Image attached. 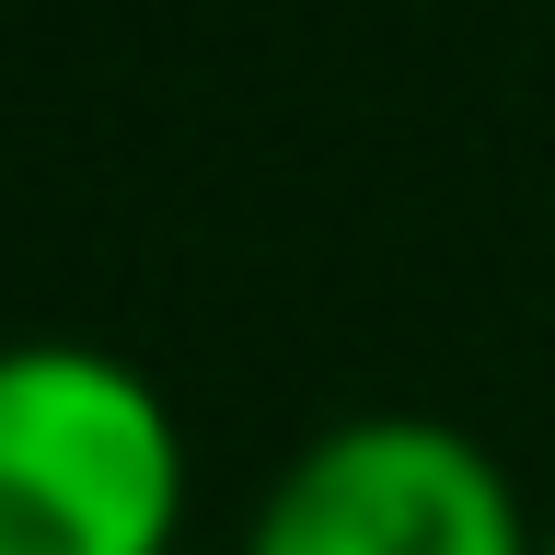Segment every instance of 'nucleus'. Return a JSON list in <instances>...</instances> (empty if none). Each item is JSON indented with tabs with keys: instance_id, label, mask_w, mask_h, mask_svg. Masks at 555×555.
I'll return each mask as SVG.
<instances>
[{
	"instance_id": "7ed1b4c3",
	"label": "nucleus",
	"mask_w": 555,
	"mask_h": 555,
	"mask_svg": "<svg viewBox=\"0 0 555 555\" xmlns=\"http://www.w3.org/2000/svg\"><path fill=\"white\" fill-rule=\"evenodd\" d=\"M544 555H555V520H544Z\"/></svg>"
},
{
	"instance_id": "f03ea898",
	"label": "nucleus",
	"mask_w": 555,
	"mask_h": 555,
	"mask_svg": "<svg viewBox=\"0 0 555 555\" xmlns=\"http://www.w3.org/2000/svg\"><path fill=\"white\" fill-rule=\"evenodd\" d=\"M243 555H544V520L463 416L359 405L267 475Z\"/></svg>"
},
{
	"instance_id": "f257e3e1",
	"label": "nucleus",
	"mask_w": 555,
	"mask_h": 555,
	"mask_svg": "<svg viewBox=\"0 0 555 555\" xmlns=\"http://www.w3.org/2000/svg\"><path fill=\"white\" fill-rule=\"evenodd\" d=\"M185 498V416L128 347H0V555H173Z\"/></svg>"
}]
</instances>
